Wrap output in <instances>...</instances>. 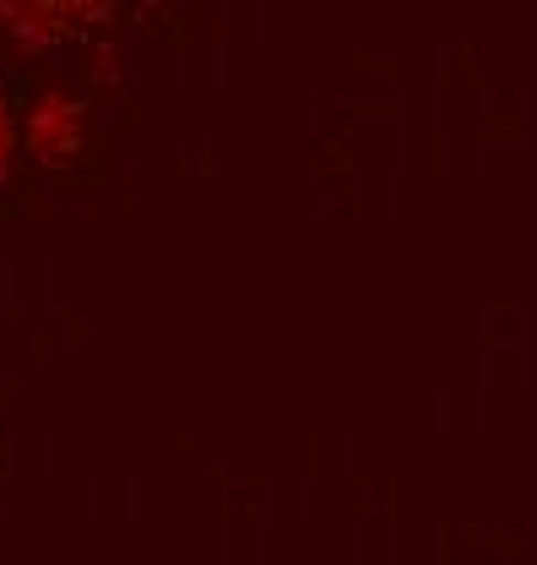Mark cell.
Listing matches in <instances>:
<instances>
[{"label": "cell", "instance_id": "3957f363", "mask_svg": "<svg viewBox=\"0 0 537 565\" xmlns=\"http://www.w3.org/2000/svg\"><path fill=\"white\" fill-rule=\"evenodd\" d=\"M17 152H22V131H17L11 104H6V87H0V185L17 174Z\"/></svg>", "mask_w": 537, "mask_h": 565}, {"label": "cell", "instance_id": "6da1fadb", "mask_svg": "<svg viewBox=\"0 0 537 565\" xmlns=\"http://www.w3.org/2000/svg\"><path fill=\"white\" fill-rule=\"evenodd\" d=\"M22 147L44 169H71L87 152V104L61 82L39 87L28 98V115H22Z\"/></svg>", "mask_w": 537, "mask_h": 565}, {"label": "cell", "instance_id": "7a4b0ae2", "mask_svg": "<svg viewBox=\"0 0 537 565\" xmlns=\"http://www.w3.org/2000/svg\"><path fill=\"white\" fill-rule=\"evenodd\" d=\"M109 6L115 0H0V33H11L22 50H50L109 17Z\"/></svg>", "mask_w": 537, "mask_h": 565}]
</instances>
